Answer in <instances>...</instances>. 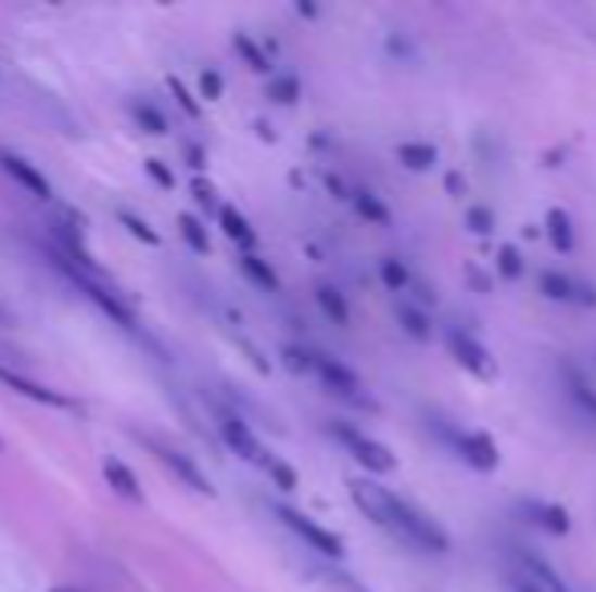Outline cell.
<instances>
[{"instance_id":"1","label":"cell","mask_w":596,"mask_h":592,"mask_svg":"<svg viewBox=\"0 0 596 592\" xmlns=\"http://www.w3.org/2000/svg\"><path fill=\"white\" fill-rule=\"evenodd\" d=\"M350 496H353V503H357V507H362V512L378 524V528H385L390 536H397L402 544L422 548V552H430V556H443V552H451V536L443 531V524H439V519H430L427 512H418L414 503H406V499L394 496V491H385L382 484L353 479Z\"/></svg>"},{"instance_id":"2","label":"cell","mask_w":596,"mask_h":592,"mask_svg":"<svg viewBox=\"0 0 596 592\" xmlns=\"http://www.w3.org/2000/svg\"><path fill=\"white\" fill-rule=\"evenodd\" d=\"M329 430H333L337 442H341V447H345L362 467L373 471V475H390V471L397 467V459L390 454V447H382L378 438H369L366 430H357V426H350V422H333Z\"/></svg>"},{"instance_id":"3","label":"cell","mask_w":596,"mask_h":592,"mask_svg":"<svg viewBox=\"0 0 596 592\" xmlns=\"http://www.w3.org/2000/svg\"><path fill=\"white\" fill-rule=\"evenodd\" d=\"M276 519H280L289 531H296V536H301V540H305L317 556H325V561H341V556H345L341 536H333L329 528H321V524H317V519H308L305 512H296V507H284V503H280V507H276Z\"/></svg>"},{"instance_id":"4","label":"cell","mask_w":596,"mask_h":592,"mask_svg":"<svg viewBox=\"0 0 596 592\" xmlns=\"http://www.w3.org/2000/svg\"><path fill=\"white\" fill-rule=\"evenodd\" d=\"M308 374L321 377V386L337 398H350V402H366L362 398V377L353 374L350 365H341L337 358L329 353H317V349H308Z\"/></svg>"},{"instance_id":"5","label":"cell","mask_w":596,"mask_h":592,"mask_svg":"<svg viewBox=\"0 0 596 592\" xmlns=\"http://www.w3.org/2000/svg\"><path fill=\"white\" fill-rule=\"evenodd\" d=\"M215 422H219V435H224V442H228L240 459H248V463H261V467L272 463V454L264 451L261 438L252 435V426H248L240 414H231V410H215Z\"/></svg>"},{"instance_id":"6","label":"cell","mask_w":596,"mask_h":592,"mask_svg":"<svg viewBox=\"0 0 596 592\" xmlns=\"http://www.w3.org/2000/svg\"><path fill=\"white\" fill-rule=\"evenodd\" d=\"M446 345H451V358L459 361L467 374H474V377H495V358L487 353V345L479 342L474 333H467V329H451L446 333Z\"/></svg>"},{"instance_id":"7","label":"cell","mask_w":596,"mask_h":592,"mask_svg":"<svg viewBox=\"0 0 596 592\" xmlns=\"http://www.w3.org/2000/svg\"><path fill=\"white\" fill-rule=\"evenodd\" d=\"M147 447L154 451V459L163 463V467L179 479V484H187L191 491H199V496H215V487H212V479L199 471V463L191 459V454H183V451H175V447H167V442H154V438H147Z\"/></svg>"},{"instance_id":"8","label":"cell","mask_w":596,"mask_h":592,"mask_svg":"<svg viewBox=\"0 0 596 592\" xmlns=\"http://www.w3.org/2000/svg\"><path fill=\"white\" fill-rule=\"evenodd\" d=\"M540 293L548 296V300H560V305H576V309H596V288L593 284L576 281V276H568V272H540Z\"/></svg>"},{"instance_id":"9","label":"cell","mask_w":596,"mask_h":592,"mask_svg":"<svg viewBox=\"0 0 596 592\" xmlns=\"http://www.w3.org/2000/svg\"><path fill=\"white\" fill-rule=\"evenodd\" d=\"M455 451H459L462 463L474 471L499 467V447H495V438L483 435V430H459V435H455Z\"/></svg>"},{"instance_id":"10","label":"cell","mask_w":596,"mask_h":592,"mask_svg":"<svg viewBox=\"0 0 596 592\" xmlns=\"http://www.w3.org/2000/svg\"><path fill=\"white\" fill-rule=\"evenodd\" d=\"M0 171L4 175H13L21 188L29 191V195H37V200H53V188H49V179L37 167H33L25 155H13V151H4L0 146Z\"/></svg>"},{"instance_id":"11","label":"cell","mask_w":596,"mask_h":592,"mask_svg":"<svg viewBox=\"0 0 596 592\" xmlns=\"http://www.w3.org/2000/svg\"><path fill=\"white\" fill-rule=\"evenodd\" d=\"M520 512H523L528 524L551 531V536H565V531L572 528V519H568L565 507H560V503H548V499H523Z\"/></svg>"},{"instance_id":"12","label":"cell","mask_w":596,"mask_h":592,"mask_svg":"<svg viewBox=\"0 0 596 592\" xmlns=\"http://www.w3.org/2000/svg\"><path fill=\"white\" fill-rule=\"evenodd\" d=\"M0 382H4L9 390L25 394V398H33V402H41V406H58V410H69V406H74L65 394L49 390V386H41V382H33V377H25V374H16L9 365H0Z\"/></svg>"},{"instance_id":"13","label":"cell","mask_w":596,"mask_h":592,"mask_svg":"<svg viewBox=\"0 0 596 592\" xmlns=\"http://www.w3.org/2000/svg\"><path fill=\"white\" fill-rule=\"evenodd\" d=\"M560 374H565V390L568 398H572V406H576L581 414H588V419H596V390L588 386V377L576 370V361H565Z\"/></svg>"},{"instance_id":"14","label":"cell","mask_w":596,"mask_h":592,"mask_svg":"<svg viewBox=\"0 0 596 592\" xmlns=\"http://www.w3.org/2000/svg\"><path fill=\"white\" fill-rule=\"evenodd\" d=\"M516 561H520V572H523V577H532L544 592H572V584H568V580L560 577V572L551 568V564H544L540 556H532V552H520Z\"/></svg>"},{"instance_id":"15","label":"cell","mask_w":596,"mask_h":592,"mask_svg":"<svg viewBox=\"0 0 596 592\" xmlns=\"http://www.w3.org/2000/svg\"><path fill=\"white\" fill-rule=\"evenodd\" d=\"M102 475H106V484L114 487V491H118L123 499H130V503H142V484H138V475L126 467L123 459H106Z\"/></svg>"},{"instance_id":"16","label":"cell","mask_w":596,"mask_h":592,"mask_svg":"<svg viewBox=\"0 0 596 592\" xmlns=\"http://www.w3.org/2000/svg\"><path fill=\"white\" fill-rule=\"evenodd\" d=\"M219 228H224L228 240H236L240 248H248V252L256 248V232H252V223H248V219L240 216L231 203H224V211H219Z\"/></svg>"},{"instance_id":"17","label":"cell","mask_w":596,"mask_h":592,"mask_svg":"<svg viewBox=\"0 0 596 592\" xmlns=\"http://www.w3.org/2000/svg\"><path fill=\"white\" fill-rule=\"evenodd\" d=\"M397 163H402L406 171H430V167L439 163V151H434L430 142H402V146H397Z\"/></svg>"},{"instance_id":"18","label":"cell","mask_w":596,"mask_h":592,"mask_svg":"<svg viewBox=\"0 0 596 592\" xmlns=\"http://www.w3.org/2000/svg\"><path fill=\"white\" fill-rule=\"evenodd\" d=\"M548 240H551V248L565 252V256L576 248V232H572V219H568L565 207H551L548 211Z\"/></svg>"},{"instance_id":"19","label":"cell","mask_w":596,"mask_h":592,"mask_svg":"<svg viewBox=\"0 0 596 592\" xmlns=\"http://www.w3.org/2000/svg\"><path fill=\"white\" fill-rule=\"evenodd\" d=\"M350 203L357 207V216L362 219H369V223H378V228H385L390 223V207H385L373 191H366V188H353V195H350Z\"/></svg>"},{"instance_id":"20","label":"cell","mask_w":596,"mask_h":592,"mask_svg":"<svg viewBox=\"0 0 596 592\" xmlns=\"http://www.w3.org/2000/svg\"><path fill=\"white\" fill-rule=\"evenodd\" d=\"M240 268H244L248 281L256 284V288H264V293H276V288H280V281H276V272H272V265H268V260H261L256 252H244V256H240Z\"/></svg>"},{"instance_id":"21","label":"cell","mask_w":596,"mask_h":592,"mask_svg":"<svg viewBox=\"0 0 596 592\" xmlns=\"http://www.w3.org/2000/svg\"><path fill=\"white\" fill-rule=\"evenodd\" d=\"M130 114H135L138 130H147V134H167L170 130L167 114H163L158 106H151L147 98H135V102H130Z\"/></svg>"},{"instance_id":"22","label":"cell","mask_w":596,"mask_h":592,"mask_svg":"<svg viewBox=\"0 0 596 592\" xmlns=\"http://www.w3.org/2000/svg\"><path fill=\"white\" fill-rule=\"evenodd\" d=\"M397 325L406 329L414 342H427L430 337V317L418 305H410V300H397Z\"/></svg>"},{"instance_id":"23","label":"cell","mask_w":596,"mask_h":592,"mask_svg":"<svg viewBox=\"0 0 596 592\" xmlns=\"http://www.w3.org/2000/svg\"><path fill=\"white\" fill-rule=\"evenodd\" d=\"M317 305H321V312L333 325H350V305H345V296L337 293L333 284H317Z\"/></svg>"},{"instance_id":"24","label":"cell","mask_w":596,"mask_h":592,"mask_svg":"<svg viewBox=\"0 0 596 592\" xmlns=\"http://www.w3.org/2000/svg\"><path fill=\"white\" fill-rule=\"evenodd\" d=\"M268 98H272L276 106H292V102L301 98V81H296V74H276V78L268 81Z\"/></svg>"},{"instance_id":"25","label":"cell","mask_w":596,"mask_h":592,"mask_svg":"<svg viewBox=\"0 0 596 592\" xmlns=\"http://www.w3.org/2000/svg\"><path fill=\"white\" fill-rule=\"evenodd\" d=\"M382 281L390 293H406L410 288V268L402 265L397 256H382Z\"/></svg>"},{"instance_id":"26","label":"cell","mask_w":596,"mask_h":592,"mask_svg":"<svg viewBox=\"0 0 596 592\" xmlns=\"http://www.w3.org/2000/svg\"><path fill=\"white\" fill-rule=\"evenodd\" d=\"M231 46H236V53H240V57H244V62L256 69V74H268V69H272V65H268V57H264V49L256 46L248 33H236V41H231Z\"/></svg>"},{"instance_id":"27","label":"cell","mask_w":596,"mask_h":592,"mask_svg":"<svg viewBox=\"0 0 596 592\" xmlns=\"http://www.w3.org/2000/svg\"><path fill=\"white\" fill-rule=\"evenodd\" d=\"M179 235L187 240V248L199 252V256L212 248V244H207V232H203V223H199L195 216H179Z\"/></svg>"},{"instance_id":"28","label":"cell","mask_w":596,"mask_h":592,"mask_svg":"<svg viewBox=\"0 0 596 592\" xmlns=\"http://www.w3.org/2000/svg\"><path fill=\"white\" fill-rule=\"evenodd\" d=\"M118 219H123V228H126L130 235H135V240H142V244H151V248H158V232H154V228L147 223V219H138L135 211H126V207L118 211Z\"/></svg>"},{"instance_id":"29","label":"cell","mask_w":596,"mask_h":592,"mask_svg":"<svg viewBox=\"0 0 596 592\" xmlns=\"http://www.w3.org/2000/svg\"><path fill=\"white\" fill-rule=\"evenodd\" d=\"M495 268H499V276H504V281H520V276H523V256H520V248L504 244V248H499V260H495Z\"/></svg>"},{"instance_id":"30","label":"cell","mask_w":596,"mask_h":592,"mask_svg":"<svg viewBox=\"0 0 596 592\" xmlns=\"http://www.w3.org/2000/svg\"><path fill=\"white\" fill-rule=\"evenodd\" d=\"M467 228H471L474 235H487L491 228H495V211H491V207H483V203L467 207Z\"/></svg>"},{"instance_id":"31","label":"cell","mask_w":596,"mask_h":592,"mask_svg":"<svg viewBox=\"0 0 596 592\" xmlns=\"http://www.w3.org/2000/svg\"><path fill=\"white\" fill-rule=\"evenodd\" d=\"M268 475H272L276 479V487H280V491H292V487H296V471L289 467V463H280V459H272V463H268Z\"/></svg>"},{"instance_id":"32","label":"cell","mask_w":596,"mask_h":592,"mask_svg":"<svg viewBox=\"0 0 596 592\" xmlns=\"http://www.w3.org/2000/svg\"><path fill=\"white\" fill-rule=\"evenodd\" d=\"M199 90H203V98H219L224 94V78H219L215 69H203V74H199Z\"/></svg>"},{"instance_id":"33","label":"cell","mask_w":596,"mask_h":592,"mask_svg":"<svg viewBox=\"0 0 596 592\" xmlns=\"http://www.w3.org/2000/svg\"><path fill=\"white\" fill-rule=\"evenodd\" d=\"M170 94L179 98V106H183L187 114L195 118V114H199V102H195V98H191V90H187V86H183V81H179V78H170Z\"/></svg>"},{"instance_id":"34","label":"cell","mask_w":596,"mask_h":592,"mask_svg":"<svg viewBox=\"0 0 596 592\" xmlns=\"http://www.w3.org/2000/svg\"><path fill=\"white\" fill-rule=\"evenodd\" d=\"M147 175H151L154 183H158V188H175V175L167 171V167H163V163H158V158H151V163H147Z\"/></svg>"},{"instance_id":"35","label":"cell","mask_w":596,"mask_h":592,"mask_svg":"<svg viewBox=\"0 0 596 592\" xmlns=\"http://www.w3.org/2000/svg\"><path fill=\"white\" fill-rule=\"evenodd\" d=\"M195 200L203 203V207H207V211H215V216H219V211H224V203L215 200V191L207 188V183H203V179H199V183H195Z\"/></svg>"},{"instance_id":"36","label":"cell","mask_w":596,"mask_h":592,"mask_svg":"<svg viewBox=\"0 0 596 592\" xmlns=\"http://www.w3.org/2000/svg\"><path fill=\"white\" fill-rule=\"evenodd\" d=\"M507 584H511V592H544L532 577H523V572H511V577H507Z\"/></svg>"},{"instance_id":"37","label":"cell","mask_w":596,"mask_h":592,"mask_svg":"<svg viewBox=\"0 0 596 592\" xmlns=\"http://www.w3.org/2000/svg\"><path fill=\"white\" fill-rule=\"evenodd\" d=\"M187 158H191V167H199V171L207 167V163H203V151H199V146H187Z\"/></svg>"},{"instance_id":"38","label":"cell","mask_w":596,"mask_h":592,"mask_svg":"<svg viewBox=\"0 0 596 592\" xmlns=\"http://www.w3.org/2000/svg\"><path fill=\"white\" fill-rule=\"evenodd\" d=\"M0 325H13V312L4 309V305H0Z\"/></svg>"},{"instance_id":"39","label":"cell","mask_w":596,"mask_h":592,"mask_svg":"<svg viewBox=\"0 0 596 592\" xmlns=\"http://www.w3.org/2000/svg\"><path fill=\"white\" fill-rule=\"evenodd\" d=\"M53 592H77V589H53Z\"/></svg>"},{"instance_id":"40","label":"cell","mask_w":596,"mask_h":592,"mask_svg":"<svg viewBox=\"0 0 596 592\" xmlns=\"http://www.w3.org/2000/svg\"><path fill=\"white\" fill-rule=\"evenodd\" d=\"M0 447H4V442H0Z\"/></svg>"}]
</instances>
